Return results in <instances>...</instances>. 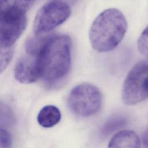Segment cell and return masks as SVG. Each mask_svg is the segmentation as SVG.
<instances>
[{
  "instance_id": "1",
  "label": "cell",
  "mask_w": 148,
  "mask_h": 148,
  "mask_svg": "<svg viewBox=\"0 0 148 148\" xmlns=\"http://www.w3.org/2000/svg\"><path fill=\"white\" fill-rule=\"evenodd\" d=\"M71 47L68 35L47 36L39 53L40 78L48 84L65 79L71 67Z\"/></svg>"
},
{
  "instance_id": "2",
  "label": "cell",
  "mask_w": 148,
  "mask_h": 148,
  "mask_svg": "<svg viewBox=\"0 0 148 148\" xmlns=\"http://www.w3.org/2000/svg\"><path fill=\"white\" fill-rule=\"evenodd\" d=\"M127 29V22L119 10H105L92 23L89 39L93 49L98 52H107L115 49L121 42Z\"/></svg>"
},
{
  "instance_id": "3",
  "label": "cell",
  "mask_w": 148,
  "mask_h": 148,
  "mask_svg": "<svg viewBox=\"0 0 148 148\" xmlns=\"http://www.w3.org/2000/svg\"><path fill=\"white\" fill-rule=\"evenodd\" d=\"M102 102V94L95 86L84 83L73 88L68 98L71 110L81 117H88L96 114Z\"/></svg>"
},
{
  "instance_id": "4",
  "label": "cell",
  "mask_w": 148,
  "mask_h": 148,
  "mask_svg": "<svg viewBox=\"0 0 148 148\" xmlns=\"http://www.w3.org/2000/svg\"><path fill=\"white\" fill-rule=\"evenodd\" d=\"M71 13L70 5L59 1L51 0L41 7L35 18L33 31L36 35L47 33L65 22Z\"/></svg>"
},
{
  "instance_id": "5",
  "label": "cell",
  "mask_w": 148,
  "mask_h": 148,
  "mask_svg": "<svg viewBox=\"0 0 148 148\" xmlns=\"http://www.w3.org/2000/svg\"><path fill=\"white\" fill-rule=\"evenodd\" d=\"M148 75V62H137L127 74L122 88L121 97L124 103L136 105L148 97L146 79Z\"/></svg>"
},
{
  "instance_id": "6",
  "label": "cell",
  "mask_w": 148,
  "mask_h": 148,
  "mask_svg": "<svg viewBox=\"0 0 148 148\" xmlns=\"http://www.w3.org/2000/svg\"><path fill=\"white\" fill-rule=\"evenodd\" d=\"M42 46L25 45V53L18 61L14 68L15 78L20 83H32L40 78L39 53Z\"/></svg>"
},
{
  "instance_id": "7",
  "label": "cell",
  "mask_w": 148,
  "mask_h": 148,
  "mask_svg": "<svg viewBox=\"0 0 148 148\" xmlns=\"http://www.w3.org/2000/svg\"><path fill=\"white\" fill-rule=\"evenodd\" d=\"M27 16L0 14V46L10 47L20 38L27 26Z\"/></svg>"
},
{
  "instance_id": "8",
  "label": "cell",
  "mask_w": 148,
  "mask_h": 148,
  "mask_svg": "<svg viewBox=\"0 0 148 148\" xmlns=\"http://www.w3.org/2000/svg\"><path fill=\"white\" fill-rule=\"evenodd\" d=\"M35 0H0V14L13 16L26 15Z\"/></svg>"
},
{
  "instance_id": "9",
  "label": "cell",
  "mask_w": 148,
  "mask_h": 148,
  "mask_svg": "<svg viewBox=\"0 0 148 148\" xmlns=\"http://www.w3.org/2000/svg\"><path fill=\"white\" fill-rule=\"evenodd\" d=\"M109 147H140L139 136L134 131L123 130L116 133L110 139Z\"/></svg>"
},
{
  "instance_id": "10",
  "label": "cell",
  "mask_w": 148,
  "mask_h": 148,
  "mask_svg": "<svg viewBox=\"0 0 148 148\" xmlns=\"http://www.w3.org/2000/svg\"><path fill=\"white\" fill-rule=\"evenodd\" d=\"M61 118L59 109L52 105L44 106L39 112L37 120L38 123L43 127L50 128L59 123Z\"/></svg>"
},
{
  "instance_id": "11",
  "label": "cell",
  "mask_w": 148,
  "mask_h": 148,
  "mask_svg": "<svg viewBox=\"0 0 148 148\" xmlns=\"http://www.w3.org/2000/svg\"><path fill=\"white\" fill-rule=\"evenodd\" d=\"M127 123V120L121 116H114L107 120L101 129V134L103 136H108L118 130L124 127Z\"/></svg>"
},
{
  "instance_id": "12",
  "label": "cell",
  "mask_w": 148,
  "mask_h": 148,
  "mask_svg": "<svg viewBox=\"0 0 148 148\" xmlns=\"http://www.w3.org/2000/svg\"><path fill=\"white\" fill-rule=\"evenodd\" d=\"M15 116L11 107L6 102L0 101V128H6L14 125Z\"/></svg>"
},
{
  "instance_id": "13",
  "label": "cell",
  "mask_w": 148,
  "mask_h": 148,
  "mask_svg": "<svg viewBox=\"0 0 148 148\" xmlns=\"http://www.w3.org/2000/svg\"><path fill=\"white\" fill-rule=\"evenodd\" d=\"M14 54V46H0V73L8 66Z\"/></svg>"
},
{
  "instance_id": "14",
  "label": "cell",
  "mask_w": 148,
  "mask_h": 148,
  "mask_svg": "<svg viewBox=\"0 0 148 148\" xmlns=\"http://www.w3.org/2000/svg\"><path fill=\"white\" fill-rule=\"evenodd\" d=\"M137 47L139 51L148 58V25L140 34L138 40Z\"/></svg>"
},
{
  "instance_id": "15",
  "label": "cell",
  "mask_w": 148,
  "mask_h": 148,
  "mask_svg": "<svg viewBox=\"0 0 148 148\" xmlns=\"http://www.w3.org/2000/svg\"><path fill=\"white\" fill-rule=\"evenodd\" d=\"M12 143V136L9 132L4 128H0V147H9Z\"/></svg>"
},
{
  "instance_id": "16",
  "label": "cell",
  "mask_w": 148,
  "mask_h": 148,
  "mask_svg": "<svg viewBox=\"0 0 148 148\" xmlns=\"http://www.w3.org/2000/svg\"><path fill=\"white\" fill-rule=\"evenodd\" d=\"M142 143L145 147L148 148V127L145 130L142 135Z\"/></svg>"
},
{
  "instance_id": "17",
  "label": "cell",
  "mask_w": 148,
  "mask_h": 148,
  "mask_svg": "<svg viewBox=\"0 0 148 148\" xmlns=\"http://www.w3.org/2000/svg\"><path fill=\"white\" fill-rule=\"evenodd\" d=\"M59 1L64 2L71 6V5H73L74 3H75L77 0H59Z\"/></svg>"
},
{
  "instance_id": "18",
  "label": "cell",
  "mask_w": 148,
  "mask_h": 148,
  "mask_svg": "<svg viewBox=\"0 0 148 148\" xmlns=\"http://www.w3.org/2000/svg\"><path fill=\"white\" fill-rule=\"evenodd\" d=\"M146 90H147V92L148 93V75L146 77Z\"/></svg>"
}]
</instances>
